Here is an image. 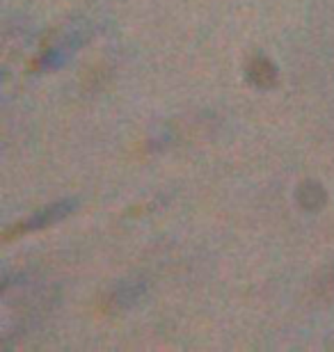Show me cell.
Here are the masks:
<instances>
[{
  "label": "cell",
  "instance_id": "2",
  "mask_svg": "<svg viewBox=\"0 0 334 352\" xmlns=\"http://www.w3.org/2000/svg\"><path fill=\"white\" fill-rule=\"evenodd\" d=\"M247 76H250V80L259 87H270V85H275V80H277L275 67L270 65L266 58H254L250 62V67H247Z\"/></svg>",
  "mask_w": 334,
  "mask_h": 352
},
{
  "label": "cell",
  "instance_id": "1",
  "mask_svg": "<svg viewBox=\"0 0 334 352\" xmlns=\"http://www.w3.org/2000/svg\"><path fill=\"white\" fill-rule=\"evenodd\" d=\"M69 210H71V201L51 204V206H46L44 210H39L37 215L28 217V220L19 222L17 227L7 229L5 234H3V241H5V243H10V241H14V238L30 234V231H34V229H44V227H48V224L60 222L62 217H65V215L69 213Z\"/></svg>",
  "mask_w": 334,
  "mask_h": 352
},
{
  "label": "cell",
  "instance_id": "3",
  "mask_svg": "<svg viewBox=\"0 0 334 352\" xmlns=\"http://www.w3.org/2000/svg\"><path fill=\"white\" fill-rule=\"evenodd\" d=\"M298 199H300L304 208H321L325 201V192L321 186H316V183H307V186L300 188Z\"/></svg>",
  "mask_w": 334,
  "mask_h": 352
}]
</instances>
